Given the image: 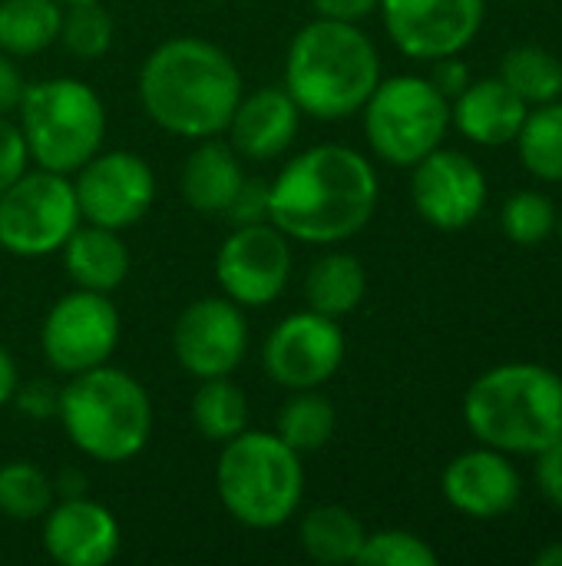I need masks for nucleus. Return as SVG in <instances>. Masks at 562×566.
I'll list each match as a JSON object with an SVG mask.
<instances>
[{
  "mask_svg": "<svg viewBox=\"0 0 562 566\" xmlns=\"http://www.w3.org/2000/svg\"><path fill=\"white\" fill-rule=\"evenodd\" d=\"M374 209V166L338 143L298 153L268 186V222L308 245H335L358 235Z\"/></svg>",
  "mask_w": 562,
  "mask_h": 566,
  "instance_id": "1",
  "label": "nucleus"
},
{
  "mask_svg": "<svg viewBox=\"0 0 562 566\" xmlns=\"http://www.w3.org/2000/svg\"><path fill=\"white\" fill-rule=\"evenodd\" d=\"M139 99L149 119L166 133L209 139L229 126L242 99V73L215 43L176 36L146 56Z\"/></svg>",
  "mask_w": 562,
  "mask_h": 566,
  "instance_id": "2",
  "label": "nucleus"
},
{
  "mask_svg": "<svg viewBox=\"0 0 562 566\" xmlns=\"http://www.w3.org/2000/svg\"><path fill=\"white\" fill-rule=\"evenodd\" d=\"M381 83V60L358 23L318 17L288 46L285 90L315 119H344L364 109Z\"/></svg>",
  "mask_w": 562,
  "mask_h": 566,
  "instance_id": "3",
  "label": "nucleus"
},
{
  "mask_svg": "<svg viewBox=\"0 0 562 566\" xmlns=\"http://www.w3.org/2000/svg\"><path fill=\"white\" fill-rule=\"evenodd\" d=\"M470 434L503 454H540L562 438V378L530 361L484 371L464 398Z\"/></svg>",
  "mask_w": 562,
  "mask_h": 566,
  "instance_id": "4",
  "label": "nucleus"
},
{
  "mask_svg": "<svg viewBox=\"0 0 562 566\" xmlns=\"http://www.w3.org/2000/svg\"><path fill=\"white\" fill-rule=\"evenodd\" d=\"M76 451L103 464L136 458L152 434V405L146 388L109 365L73 375L56 408Z\"/></svg>",
  "mask_w": 562,
  "mask_h": 566,
  "instance_id": "5",
  "label": "nucleus"
},
{
  "mask_svg": "<svg viewBox=\"0 0 562 566\" xmlns=\"http://www.w3.org/2000/svg\"><path fill=\"white\" fill-rule=\"evenodd\" d=\"M215 488L238 524L252 531H275L295 517L305 494V471L298 451L278 434L242 431L225 441L215 468Z\"/></svg>",
  "mask_w": 562,
  "mask_h": 566,
  "instance_id": "6",
  "label": "nucleus"
},
{
  "mask_svg": "<svg viewBox=\"0 0 562 566\" xmlns=\"http://www.w3.org/2000/svg\"><path fill=\"white\" fill-rule=\"evenodd\" d=\"M17 113L30 159L60 176H70L89 163L106 139L103 99L89 83L73 76L26 86Z\"/></svg>",
  "mask_w": 562,
  "mask_h": 566,
  "instance_id": "7",
  "label": "nucleus"
},
{
  "mask_svg": "<svg viewBox=\"0 0 562 566\" xmlns=\"http://www.w3.org/2000/svg\"><path fill=\"white\" fill-rule=\"evenodd\" d=\"M450 129V99L427 76H391L364 103L371 149L391 166H414L434 153Z\"/></svg>",
  "mask_w": 562,
  "mask_h": 566,
  "instance_id": "8",
  "label": "nucleus"
},
{
  "mask_svg": "<svg viewBox=\"0 0 562 566\" xmlns=\"http://www.w3.org/2000/svg\"><path fill=\"white\" fill-rule=\"evenodd\" d=\"M79 226L73 182L50 169H26L0 192V249L43 259L66 245Z\"/></svg>",
  "mask_w": 562,
  "mask_h": 566,
  "instance_id": "9",
  "label": "nucleus"
},
{
  "mask_svg": "<svg viewBox=\"0 0 562 566\" xmlns=\"http://www.w3.org/2000/svg\"><path fill=\"white\" fill-rule=\"evenodd\" d=\"M215 275L225 298L242 308H262L275 302L291 275L288 235L268 219L235 226L215 255Z\"/></svg>",
  "mask_w": 562,
  "mask_h": 566,
  "instance_id": "10",
  "label": "nucleus"
},
{
  "mask_svg": "<svg viewBox=\"0 0 562 566\" xmlns=\"http://www.w3.org/2000/svg\"><path fill=\"white\" fill-rule=\"evenodd\" d=\"M40 345L46 361L63 375L99 368L119 345V312L103 292L76 289L50 308Z\"/></svg>",
  "mask_w": 562,
  "mask_h": 566,
  "instance_id": "11",
  "label": "nucleus"
},
{
  "mask_svg": "<svg viewBox=\"0 0 562 566\" xmlns=\"http://www.w3.org/2000/svg\"><path fill=\"white\" fill-rule=\"evenodd\" d=\"M73 192H76L79 219L123 232L149 212L156 199V176L142 156L126 149H109V153H96L89 163L76 169Z\"/></svg>",
  "mask_w": 562,
  "mask_h": 566,
  "instance_id": "12",
  "label": "nucleus"
},
{
  "mask_svg": "<svg viewBox=\"0 0 562 566\" xmlns=\"http://www.w3.org/2000/svg\"><path fill=\"white\" fill-rule=\"evenodd\" d=\"M344 332L338 318L315 308L295 312L275 325L265 342V371L291 391L321 388L344 361Z\"/></svg>",
  "mask_w": 562,
  "mask_h": 566,
  "instance_id": "13",
  "label": "nucleus"
},
{
  "mask_svg": "<svg viewBox=\"0 0 562 566\" xmlns=\"http://www.w3.org/2000/svg\"><path fill=\"white\" fill-rule=\"evenodd\" d=\"M384 30L414 60H441L467 50L484 23V0H381Z\"/></svg>",
  "mask_w": 562,
  "mask_h": 566,
  "instance_id": "14",
  "label": "nucleus"
},
{
  "mask_svg": "<svg viewBox=\"0 0 562 566\" xmlns=\"http://www.w3.org/2000/svg\"><path fill=\"white\" fill-rule=\"evenodd\" d=\"M411 199L424 222L441 232H460L487 206V176L467 153L437 146L414 163Z\"/></svg>",
  "mask_w": 562,
  "mask_h": 566,
  "instance_id": "15",
  "label": "nucleus"
},
{
  "mask_svg": "<svg viewBox=\"0 0 562 566\" xmlns=\"http://www.w3.org/2000/svg\"><path fill=\"white\" fill-rule=\"evenodd\" d=\"M172 348L179 365L199 381L232 375L248 352V325L242 305L232 298L192 302L176 322Z\"/></svg>",
  "mask_w": 562,
  "mask_h": 566,
  "instance_id": "16",
  "label": "nucleus"
},
{
  "mask_svg": "<svg viewBox=\"0 0 562 566\" xmlns=\"http://www.w3.org/2000/svg\"><path fill=\"white\" fill-rule=\"evenodd\" d=\"M444 497L454 511L474 521H494L520 501V474L503 451L477 448L454 458L444 471Z\"/></svg>",
  "mask_w": 562,
  "mask_h": 566,
  "instance_id": "17",
  "label": "nucleus"
},
{
  "mask_svg": "<svg viewBox=\"0 0 562 566\" xmlns=\"http://www.w3.org/2000/svg\"><path fill=\"white\" fill-rule=\"evenodd\" d=\"M43 547L63 566H103L119 554V524L103 504L66 497L46 511Z\"/></svg>",
  "mask_w": 562,
  "mask_h": 566,
  "instance_id": "18",
  "label": "nucleus"
},
{
  "mask_svg": "<svg viewBox=\"0 0 562 566\" xmlns=\"http://www.w3.org/2000/svg\"><path fill=\"white\" fill-rule=\"evenodd\" d=\"M298 119L301 109L295 106L285 86H262L238 99L225 126L232 133L229 146L248 159H275L295 143Z\"/></svg>",
  "mask_w": 562,
  "mask_h": 566,
  "instance_id": "19",
  "label": "nucleus"
},
{
  "mask_svg": "<svg viewBox=\"0 0 562 566\" xmlns=\"http://www.w3.org/2000/svg\"><path fill=\"white\" fill-rule=\"evenodd\" d=\"M530 103L520 99L500 76L494 80H470L467 90L454 96L450 123L480 146H507L517 139Z\"/></svg>",
  "mask_w": 562,
  "mask_h": 566,
  "instance_id": "20",
  "label": "nucleus"
},
{
  "mask_svg": "<svg viewBox=\"0 0 562 566\" xmlns=\"http://www.w3.org/2000/svg\"><path fill=\"white\" fill-rule=\"evenodd\" d=\"M63 265H66L70 279L76 282V289L106 295V292L119 289L123 279L129 275V249L116 229L86 222V226H76L73 235L66 239Z\"/></svg>",
  "mask_w": 562,
  "mask_h": 566,
  "instance_id": "21",
  "label": "nucleus"
},
{
  "mask_svg": "<svg viewBox=\"0 0 562 566\" xmlns=\"http://www.w3.org/2000/svg\"><path fill=\"white\" fill-rule=\"evenodd\" d=\"M242 179L245 172L238 153L229 143H215V136H209L189 153L182 166V196L199 212H225Z\"/></svg>",
  "mask_w": 562,
  "mask_h": 566,
  "instance_id": "22",
  "label": "nucleus"
},
{
  "mask_svg": "<svg viewBox=\"0 0 562 566\" xmlns=\"http://www.w3.org/2000/svg\"><path fill=\"white\" fill-rule=\"evenodd\" d=\"M368 292V275H364V265L348 255V252H328L321 255L311 269H308V279H305V295H308V305L328 318H341V315H351L361 298Z\"/></svg>",
  "mask_w": 562,
  "mask_h": 566,
  "instance_id": "23",
  "label": "nucleus"
},
{
  "mask_svg": "<svg viewBox=\"0 0 562 566\" xmlns=\"http://www.w3.org/2000/svg\"><path fill=\"white\" fill-rule=\"evenodd\" d=\"M60 0H0V50L7 56H30L60 36Z\"/></svg>",
  "mask_w": 562,
  "mask_h": 566,
  "instance_id": "24",
  "label": "nucleus"
},
{
  "mask_svg": "<svg viewBox=\"0 0 562 566\" xmlns=\"http://www.w3.org/2000/svg\"><path fill=\"white\" fill-rule=\"evenodd\" d=\"M364 537V524L338 504L315 507L301 521V547L318 564H358Z\"/></svg>",
  "mask_w": 562,
  "mask_h": 566,
  "instance_id": "25",
  "label": "nucleus"
},
{
  "mask_svg": "<svg viewBox=\"0 0 562 566\" xmlns=\"http://www.w3.org/2000/svg\"><path fill=\"white\" fill-rule=\"evenodd\" d=\"M192 421L202 438L209 441H232L248 424V398L245 391L229 378H202L195 398H192Z\"/></svg>",
  "mask_w": 562,
  "mask_h": 566,
  "instance_id": "26",
  "label": "nucleus"
},
{
  "mask_svg": "<svg viewBox=\"0 0 562 566\" xmlns=\"http://www.w3.org/2000/svg\"><path fill=\"white\" fill-rule=\"evenodd\" d=\"M520 159L523 166L543 179V182H562V103H540L527 113L520 133H517Z\"/></svg>",
  "mask_w": 562,
  "mask_h": 566,
  "instance_id": "27",
  "label": "nucleus"
},
{
  "mask_svg": "<svg viewBox=\"0 0 562 566\" xmlns=\"http://www.w3.org/2000/svg\"><path fill=\"white\" fill-rule=\"evenodd\" d=\"M500 80L527 103H553L562 96V60L543 46H513L500 63Z\"/></svg>",
  "mask_w": 562,
  "mask_h": 566,
  "instance_id": "28",
  "label": "nucleus"
},
{
  "mask_svg": "<svg viewBox=\"0 0 562 566\" xmlns=\"http://www.w3.org/2000/svg\"><path fill=\"white\" fill-rule=\"evenodd\" d=\"M331 434H335V405L325 395H318V388L298 391L295 398L282 405L278 438L298 454L325 448Z\"/></svg>",
  "mask_w": 562,
  "mask_h": 566,
  "instance_id": "29",
  "label": "nucleus"
},
{
  "mask_svg": "<svg viewBox=\"0 0 562 566\" xmlns=\"http://www.w3.org/2000/svg\"><path fill=\"white\" fill-rule=\"evenodd\" d=\"M53 481L30 461H10L0 468V514L10 521H36L53 507Z\"/></svg>",
  "mask_w": 562,
  "mask_h": 566,
  "instance_id": "30",
  "label": "nucleus"
},
{
  "mask_svg": "<svg viewBox=\"0 0 562 566\" xmlns=\"http://www.w3.org/2000/svg\"><path fill=\"white\" fill-rule=\"evenodd\" d=\"M60 40L66 43V50H70L73 56L96 60V56H103V53L109 50V43H113V20H109V13L99 7V0L70 3V7H63Z\"/></svg>",
  "mask_w": 562,
  "mask_h": 566,
  "instance_id": "31",
  "label": "nucleus"
},
{
  "mask_svg": "<svg viewBox=\"0 0 562 566\" xmlns=\"http://www.w3.org/2000/svg\"><path fill=\"white\" fill-rule=\"evenodd\" d=\"M500 226H503V232H507L510 242H517V245H537V242L550 239V232L556 229V209H553V202L543 192L523 189V192H513L503 202Z\"/></svg>",
  "mask_w": 562,
  "mask_h": 566,
  "instance_id": "32",
  "label": "nucleus"
},
{
  "mask_svg": "<svg viewBox=\"0 0 562 566\" xmlns=\"http://www.w3.org/2000/svg\"><path fill=\"white\" fill-rule=\"evenodd\" d=\"M361 566H434L437 554L427 541L411 531H378L368 534L358 554Z\"/></svg>",
  "mask_w": 562,
  "mask_h": 566,
  "instance_id": "33",
  "label": "nucleus"
},
{
  "mask_svg": "<svg viewBox=\"0 0 562 566\" xmlns=\"http://www.w3.org/2000/svg\"><path fill=\"white\" fill-rule=\"evenodd\" d=\"M26 163H30V153H26V143H23L20 126L10 123L7 116H0V192L20 172H26Z\"/></svg>",
  "mask_w": 562,
  "mask_h": 566,
  "instance_id": "34",
  "label": "nucleus"
},
{
  "mask_svg": "<svg viewBox=\"0 0 562 566\" xmlns=\"http://www.w3.org/2000/svg\"><path fill=\"white\" fill-rule=\"evenodd\" d=\"M232 226H248V222H262L268 219V186L258 179H242L235 199L225 209Z\"/></svg>",
  "mask_w": 562,
  "mask_h": 566,
  "instance_id": "35",
  "label": "nucleus"
},
{
  "mask_svg": "<svg viewBox=\"0 0 562 566\" xmlns=\"http://www.w3.org/2000/svg\"><path fill=\"white\" fill-rule=\"evenodd\" d=\"M537 488L553 507H562V438L537 454Z\"/></svg>",
  "mask_w": 562,
  "mask_h": 566,
  "instance_id": "36",
  "label": "nucleus"
},
{
  "mask_svg": "<svg viewBox=\"0 0 562 566\" xmlns=\"http://www.w3.org/2000/svg\"><path fill=\"white\" fill-rule=\"evenodd\" d=\"M17 405H20V411L23 415H30V418H50V415H56V408H60V391H53L46 381H33L30 388H17Z\"/></svg>",
  "mask_w": 562,
  "mask_h": 566,
  "instance_id": "37",
  "label": "nucleus"
},
{
  "mask_svg": "<svg viewBox=\"0 0 562 566\" xmlns=\"http://www.w3.org/2000/svg\"><path fill=\"white\" fill-rule=\"evenodd\" d=\"M434 63H437V66H434V73H431V83H434L447 99H454L460 90H467L470 70H467V63L457 60V53H454V56H441V60H434Z\"/></svg>",
  "mask_w": 562,
  "mask_h": 566,
  "instance_id": "38",
  "label": "nucleus"
},
{
  "mask_svg": "<svg viewBox=\"0 0 562 566\" xmlns=\"http://www.w3.org/2000/svg\"><path fill=\"white\" fill-rule=\"evenodd\" d=\"M318 17L328 20H344V23H358L364 17H371L378 10L381 0H311Z\"/></svg>",
  "mask_w": 562,
  "mask_h": 566,
  "instance_id": "39",
  "label": "nucleus"
},
{
  "mask_svg": "<svg viewBox=\"0 0 562 566\" xmlns=\"http://www.w3.org/2000/svg\"><path fill=\"white\" fill-rule=\"evenodd\" d=\"M23 90H26V83H23L20 70H17V66L10 63V56L0 50V116H7V113H13V109L20 106Z\"/></svg>",
  "mask_w": 562,
  "mask_h": 566,
  "instance_id": "40",
  "label": "nucleus"
},
{
  "mask_svg": "<svg viewBox=\"0 0 562 566\" xmlns=\"http://www.w3.org/2000/svg\"><path fill=\"white\" fill-rule=\"evenodd\" d=\"M17 388H20V375H17V365H13V358H10V352L7 348H0V408L17 395Z\"/></svg>",
  "mask_w": 562,
  "mask_h": 566,
  "instance_id": "41",
  "label": "nucleus"
},
{
  "mask_svg": "<svg viewBox=\"0 0 562 566\" xmlns=\"http://www.w3.org/2000/svg\"><path fill=\"white\" fill-rule=\"evenodd\" d=\"M53 488H56V494L83 497V494H79V488H86V481H83V478H76V474H63V478H56V481H53Z\"/></svg>",
  "mask_w": 562,
  "mask_h": 566,
  "instance_id": "42",
  "label": "nucleus"
},
{
  "mask_svg": "<svg viewBox=\"0 0 562 566\" xmlns=\"http://www.w3.org/2000/svg\"><path fill=\"white\" fill-rule=\"evenodd\" d=\"M537 566H562V541L556 544H550V547H543L540 554H537Z\"/></svg>",
  "mask_w": 562,
  "mask_h": 566,
  "instance_id": "43",
  "label": "nucleus"
},
{
  "mask_svg": "<svg viewBox=\"0 0 562 566\" xmlns=\"http://www.w3.org/2000/svg\"><path fill=\"white\" fill-rule=\"evenodd\" d=\"M63 7H70V3H89V0H60Z\"/></svg>",
  "mask_w": 562,
  "mask_h": 566,
  "instance_id": "44",
  "label": "nucleus"
},
{
  "mask_svg": "<svg viewBox=\"0 0 562 566\" xmlns=\"http://www.w3.org/2000/svg\"><path fill=\"white\" fill-rule=\"evenodd\" d=\"M556 229H560V239H562V216H560V219H556Z\"/></svg>",
  "mask_w": 562,
  "mask_h": 566,
  "instance_id": "45",
  "label": "nucleus"
},
{
  "mask_svg": "<svg viewBox=\"0 0 562 566\" xmlns=\"http://www.w3.org/2000/svg\"><path fill=\"white\" fill-rule=\"evenodd\" d=\"M212 3H215V0H212Z\"/></svg>",
  "mask_w": 562,
  "mask_h": 566,
  "instance_id": "46",
  "label": "nucleus"
}]
</instances>
